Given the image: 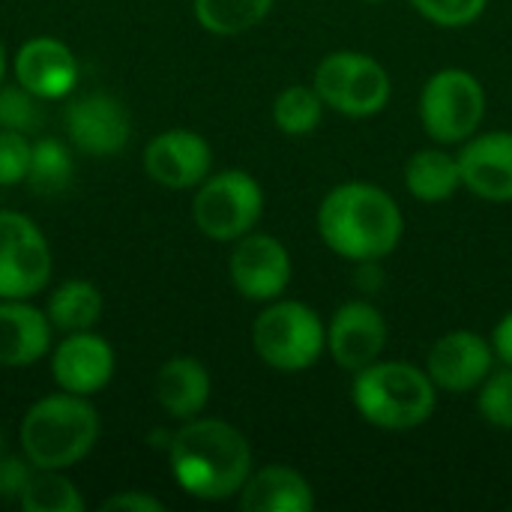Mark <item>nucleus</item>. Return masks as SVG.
Returning a JSON list of instances; mask_svg holds the SVG:
<instances>
[{"instance_id":"26","label":"nucleus","mask_w":512,"mask_h":512,"mask_svg":"<svg viewBox=\"0 0 512 512\" xmlns=\"http://www.w3.org/2000/svg\"><path fill=\"white\" fill-rule=\"evenodd\" d=\"M72 180V153L60 138H39L30 153L27 183L39 195H57Z\"/></svg>"},{"instance_id":"32","label":"nucleus","mask_w":512,"mask_h":512,"mask_svg":"<svg viewBox=\"0 0 512 512\" xmlns=\"http://www.w3.org/2000/svg\"><path fill=\"white\" fill-rule=\"evenodd\" d=\"M102 512H162L165 504L156 501L153 495H144V492H120V495H111L108 501H102Z\"/></svg>"},{"instance_id":"18","label":"nucleus","mask_w":512,"mask_h":512,"mask_svg":"<svg viewBox=\"0 0 512 512\" xmlns=\"http://www.w3.org/2000/svg\"><path fill=\"white\" fill-rule=\"evenodd\" d=\"M51 351L48 312L27 300H0V366L24 369Z\"/></svg>"},{"instance_id":"9","label":"nucleus","mask_w":512,"mask_h":512,"mask_svg":"<svg viewBox=\"0 0 512 512\" xmlns=\"http://www.w3.org/2000/svg\"><path fill=\"white\" fill-rule=\"evenodd\" d=\"M51 279V249L36 222L0 210V300H30Z\"/></svg>"},{"instance_id":"4","label":"nucleus","mask_w":512,"mask_h":512,"mask_svg":"<svg viewBox=\"0 0 512 512\" xmlns=\"http://www.w3.org/2000/svg\"><path fill=\"white\" fill-rule=\"evenodd\" d=\"M99 441V414L87 396L54 393L33 402L21 420V453L36 468L66 471Z\"/></svg>"},{"instance_id":"6","label":"nucleus","mask_w":512,"mask_h":512,"mask_svg":"<svg viewBox=\"0 0 512 512\" xmlns=\"http://www.w3.org/2000/svg\"><path fill=\"white\" fill-rule=\"evenodd\" d=\"M312 87L330 111L354 120L381 114L393 96V78L387 66L378 57L351 48L330 51L327 57H321V63L315 66Z\"/></svg>"},{"instance_id":"11","label":"nucleus","mask_w":512,"mask_h":512,"mask_svg":"<svg viewBox=\"0 0 512 512\" xmlns=\"http://www.w3.org/2000/svg\"><path fill=\"white\" fill-rule=\"evenodd\" d=\"M498 366V354L492 339L474 330H450L444 333L429 357H426V372L438 393H477V387L492 375Z\"/></svg>"},{"instance_id":"12","label":"nucleus","mask_w":512,"mask_h":512,"mask_svg":"<svg viewBox=\"0 0 512 512\" xmlns=\"http://www.w3.org/2000/svg\"><path fill=\"white\" fill-rule=\"evenodd\" d=\"M387 339V318L369 300H348L327 321V354L342 372L351 375L381 360Z\"/></svg>"},{"instance_id":"5","label":"nucleus","mask_w":512,"mask_h":512,"mask_svg":"<svg viewBox=\"0 0 512 512\" xmlns=\"http://www.w3.org/2000/svg\"><path fill=\"white\" fill-rule=\"evenodd\" d=\"M252 348L264 366L282 375L312 369L327 354V324L300 300H270L252 324Z\"/></svg>"},{"instance_id":"30","label":"nucleus","mask_w":512,"mask_h":512,"mask_svg":"<svg viewBox=\"0 0 512 512\" xmlns=\"http://www.w3.org/2000/svg\"><path fill=\"white\" fill-rule=\"evenodd\" d=\"M33 144L24 132L0 129V189L27 180Z\"/></svg>"},{"instance_id":"17","label":"nucleus","mask_w":512,"mask_h":512,"mask_svg":"<svg viewBox=\"0 0 512 512\" xmlns=\"http://www.w3.org/2000/svg\"><path fill=\"white\" fill-rule=\"evenodd\" d=\"M15 81L39 99H63L78 84V60L72 48L54 36L27 39L12 60Z\"/></svg>"},{"instance_id":"24","label":"nucleus","mask_w":512,"mask_h":512,"mask_svg":"<svg viewBox=\"0 0 512 512\" xmlns=\"http://www.w3.org/2000/svg\"><path fill=\"white\" fill-rule=\"evenodd\" d=\"M327 105L312 84H291L273 99V123L291 138H306L318 129Z\"/></svg>"},{"instance_id":"25","label":"nucleus","mask_w":512,"mask_h":512,"mask_svg":"<svg viewBox=\"0 0 512 512\" xmlns=\"http://www.w3.org/2000/svg\"><path fill=\"white\" fill-rule=\"evenodd\" d=\"M24 512H84V498L75 489V483L63 471L36 468L24 495H21Z\"/></svg>"},{"instance_id":"35","label":"nucleus","mask_w":512,"mask_h":512,"mask_svg":"<svg viewBox=\"0 0 512 512\" xmlns=\"http://www.w3.org/2000/svg\"><path fill=\"white\" fill-rule=\"evenodd\" d=\"M0 453H3V432H0Z\"/></svg>"},{"instance_id":"23","label":"nucleus","mask_w":512,"mask_h":512,"mask_svg":"<svg viewBox=\"0 0 512 512\" xmlns=\"http://www.w3.org/2000/svg\"><path fill=\"white\" fill-rule=\"evenodd\" d=\"M276 0H192L198 24L213 36H240L258 27Z\"/></svg>"},{"instance_id":"19","label":"nucleus","mask_w":512,"mask_h":512,"mask_svg":"<svg viewBox=\"0 0 512 512\" xmlns=\"http://www.w3.org/2000/svg\"><path fill=\"white\" fill-rule=\"evenodd\" d=\"M237 498H240V510L246 512L315 510V492L309 480L288 465H264L252 471Z\"/></svg>"},{"instance_id":"20","label":"nucleus","mask_w":512,"mask_h":512,"mask_svg":"<svg viewBox=\"0 0 512 512\" xmlns=\"http://www.w3.org/2000/svg\"><path fill=\"white\" fill-rule=\"evenodd\" d=\"M156 402L159 408L186 423L192 417H201L207 402H210V372L201 360L195 357H171L168 363H162L159 375H156Z\"/></svg>"},{"instance_id":"7","label":"nucleus","mask_w":512,"mask_h":512,"mask_svg":"<svg viewBox=\"0 0 512 512\" xmlns=\"http://www.w3.org/2000/svg\"><path fill=\"white\" fill-rule=\"evenodd\" d=\"M420 123L435 144H465L480 132L486 120V87L483 81L459 66L438 69L420 90Z\"/></svg>"},{"instance_id":"33","label":"nucleus","mask_w":512,"mask_h":512,"mask_svg":"<svg viewBox=\"0 0 512 512\" xmlns=\"http://www.w3.org/2000/svg\"><path fill=\"white\" fill-rule=\"evenodd\" d=\"M492 345H495L498 363L512 366V309L498 321V327H495V333H492Z\"/></svg>"},{"instance_id":"34","label":"nucleus","mask_w":512,"mask_h":512,"mask_svg":"<svg viewBox=\"0 0 512 512\" xmlns=\"http://www.w3.org/2000/svg\"><path fill=\"white\" fill-rule=\"evenodd\" d=\"M3 75H6V51H3V42H0V87H3Z\"/></svg>"},{"instance_id":"22","label":"nucleus","mask_w":512,"mask_h":512,"mask_svg":"<svg viewBox=\"0 0 512 512\" xmlns=\"http://www.w3.org/2000/svg\"><path fill=\"white\" fill-rule=\"evenodd\" d=\"M99 315H102V294L93 282H84V279L63 282L48 300V321L54 330H63V333L93 330Z\"/></svg>"},{"instance_id":"15","label":"nucleus","mask_w":512,"mask_h":512,"mask_svg":"<svg viewBox=\"0 0 512 512\" xmlns=\"http://www.w3.org/2000/svg\"><path fill=\"white\" fill-rule=\"evenodd\" d=\"M459 171L462 186L489 201L510 204L512 201V132L492 129L477 132L465 144H459Z\"/></svg>"},{"instance_id":"27","label":"nucleus","mask_w":512,"mask_h":512,"mask_svg":"<svg viewBox=\"0 0 512 512\" xmlns=\"http://www.w3.org/2000/svg\"><path fill=\"white\" fill-rule=\"evenodd\" d=\"M477 411L489 426L512 432V366H495L492 375L477 387Z\"/></svg>"},{"instance_id":"1","label":"nucleus","mask_w":512,"mask_h":512,"mask_svg":"<svg viewBox=\"0 0 512 512\" xmlns=\"http://www.w3.org/2000/svg\"><path fill=\"white\" fill-rule=\"evenodd\" d=\"M168 462L177 486L198 501L237 498L255 471L246 435L216 417L186 420L168 441Z\"/></svg>"},{"instance_id":"21","label":"nucleus","mask_w":512,"mask_h":512,"mask_svg":"<svg viewBox=\"0 0 512 512\" xmlns=\"http://www.w3.org/2000/svg\"><path fill=\"white\" fill-rule=\"evenodd\" d=\"M405 189L423 204H444L462 189L459 156L444 144L423 147L405 162Z\"/></svg>"},{"instance_id":"8","label":"nucleus","mask_w":512,"mask_h":512,"mask_svg":"<svg viewBox=\"0 0 512 512\" xmlns=\"http://www.w3.org/2000/svg\"><path fill=\"white\" fill-rule=\"evenodd\" d=\"M264 216V189L261 183L240 168H228L210 174L195 198H192V219L198 231L216 243H237Z\"/></svg>"},{"instance_id":"31","label":"nucleus","mask_w":512,"mask_h":512,"mask_svg":"<svg viewBox=\"0 0 512 512\" xmlns=\"http://www.w3.org/2000/svg\"><path fill=\"white\" fill-rule=\"evenodd\" d=\"M36 465L27 456L0 453V501H21Z\"/></svg>"},{"instance_id":"2","label":"nucleus","mask_w":512,"mask_h":512,"mask_svg":"<svg viewBox=\"0 0 512 512\" xmlns=\"http://www.w3.org/2000/svg\"><path fill=\"white\" fill-rule=\"evenodd\" d=\"M318 234L324 246L345 261H384L402 243L405 216L387 189L348 180L324 195L318 207Z\"/></svg>"},{"instance_id":"36","label":"nucleus","mask_w":512,"mask_h":512,"mask_svg":"<svg viewBox=\"0 0 512 512\" xmlns=\"http://www.w3.org/2000/svg\"><path fill=\"white\" fill-rule=\"evenodd\" d=\"M363 3H384V0H363Z\"/></svg>"},{"instance_id":"16","label":"nucleus","mask_w":512,"mask_h":512,"mask_svg":"<svg viewBox=\"0 0 512 512\" xmlns=\"http://www.w3.org/2000/svg\"><path fill=\"white\" fill-rule=\"evenodd\" d=\"M51 375L60 390L90 399L111 381L114 351L93 330L66 333V339L51 354Z\"/></svg>"},{"instance_id":"14","label":"nucleus","mask_w":512,"mask_h":512,"mask_svg":"<svg viewBox=\"0 0 512 512\" xmlns=\"http://www.w3.org/2000/svg\"><path fill=\"white\" fill-rule=\"evenodd\" d=\"M66 132L81 153L114 156L129 144L132 120L111 93H84L66 105Z\"/></svg>"},{"instance_id":"28","label":"nucleus","mask_w":512,"mask_h":512,"mask_svg":"<svg viewBox=\"0 0 512 512\" xmlns=\"http://www.w3.org/2000/svg\"><path fill=\"white\" fill-rule=\"evenodd\" d=\"M42 99L30 93L24 84H3L0 87V129L15 132H36L45 120V111L39 105Z\"/></svg>"},{"instance_id":"3","label":"nucleus","mask_w":512,"mask_h":512,"mask_svg":"<svg viewBox=\"0 0 512 512\" xmlns=\"http://www.w3.org/2000/svg\"><path fill=\"white\" fill-rule=\"evenodd\" d=\"M351 402L369 426L384 432H411L432 420L438 408V387L426 366L408 360H375L354 375Z\"/></svg>"},{"instance_id":"29","label":"nucleus","mask_w":512,"mask_h":512,"mask_svg":"<svg viewBox=\"0 0 512 512\" xmlns=\"http://www.w3.org/2000/svg\"><path fill=\"white\" fill-rule=\"evenodd\" d=\"M411 6L438 27H468L486 12L489 0H411Z\"/></svg>"},{"instance_id":"10","label":"nucleus","mask_w":512,"mask_h":512,"mask_svg":"<svg viewBox=\"0 0 512 512\" xmlns=\"http://www.w3.org/2000/svg\"><path fill=\"white\" fill-rule=\"evenodd\" d=\"M228 276L240 297L252 303H270L279 300L294 276L291 252L285 243L273 234L249 231L240 237L228 258Z\"/></svg>"},{"instance_id":"13","label":"nucleus","mask_w":512,"mask_h":512,"mask_svg":"<svg viewBox=\"0 0 512 512\" xmlns=\"http://www.w3.org/2000/svg\"><path fill=\"white\" fill-rule=\"evenodd\" d=\"M213 168V150L207 138L192 129L159 132L144 150V171L165 189H198Z\"/></svg>"}]
</instances>
